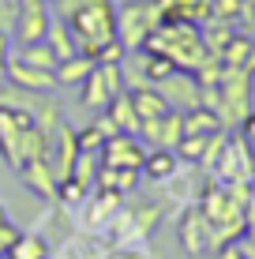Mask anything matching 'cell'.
<instances>
[{
  "label": "cell",
  "instance_id": "6da1fadb",
  "mask_svg": "<svg viewBox=\"0 0 255 259\" xmlns=\"http://www.w3.org/2000/svg\"><path fill=\"white\" fill-rule=\"evenodd\" d=\"M49 12L68 23L79 53L94 57L105 41L117 38V4L113 0H49Z\"/></svg>",
  "mask_w": 255,
  "mask_h": 259
},
{
  "label": "cell",
  "instance_id": "7a4b0ae2",
  "mask_svg": "<svg viewBox=\"0 0 255 259\" xmlns=\"http://www.w3.org/2000/svg\"><path fill=\"white\" fill-rule=\"evenodd\" d=\"M162 23L158 19L154 0H128L117 8V41L124 46V53H143L150 30Z\"/></svg>",
  "mask_w": 255,
  "mask_h": 259
},
{
  "label": "cell",
  "instance_id": "3957f363",
  "mask_svg": "<svg viewBox=\"0 0 255 259\" xmlns=\"http://www.w3.org/2000/svg\"><path fill=\"white\" fill-rule=\"evenodd\" d=\"M251 71L248 68H225L218 79V117L222 124H240L251 113Z\"/></svg>",
  "mask_w": 255,
  "mask_h": 259
},
{
  "label": "cell",
  "instance_id": "277c9868",
  "mask_svg": "<svg viewBox=\"0 0 255 259\" xmlns=\"http://www.w3.org/2000/svg\"><path fill=\"white\" fill-rule=\"evenodd\" d=\"M120 91H124V64H94V71L79 83V105L101 113Z\"/></svg>",
  "mask_w": 255,
  "mask_h": 259
},
{
  "label": "cell",
  "instance_id": "5b68a950",
  "mask_svg": "<svg viewBox=\"0 0 255 259\" xmlns=\"http://www.w3.org/2000/svg\"><path fill=\"white\" fill-rule=\"evenodd\" d=\"M49 0H19L15 4V23H12V46H26V41H41L49 30Z\"/></svg>",
  "mask_w": 255,
  "mask_h": 259
},
{
  "label": "cell",
  "instance_id": "8992f818",
  "mask_svg": "<svg viewBox=\"0 0 255 259\" xmlns=\"http://www.w3.org/2000/svg\"><path fill=\"white\" fill-rule=\"evenodd\" d=\"M158 91H162V98L173 105V109H180V113H188V109H195L199 105V98H203V87H199V79H195V71H169L165 79H158Z\"/></svg>",
  "mask_w": 255,
  "mask_h": 259
},
{
  "label": "cell",
  "instance_id": "52a82bcc",
  "mask_svg": "<svg viewBox=\"0 0 255 259\" xmlns=\"http://www.w3.org/2000/svg\"><path fill=\"white\" fill-rule=\"evenodd\" d=\"M146 147L139 136H128V132H113L109 139L101 143L98 150V162L101 165H124V169H143Z\"/></svg>",
  "mask_w": 255,
  "mask_h": 259
},
{
  "label": "cell",
  "instance_id": "ba28073f",
  "mask_svg": "<svg viewBox=\"0 0 255 259\" xmlns=\"http://www.w3.org/2000/svg\"><path fill=\"white\" fill-rule=\"evenodd\" d=\"M139 139L143 143H158V147H177L184 139V113L180 109H169L162 117H146L139 120Z\"/></svg>",
  "mask_w": 255,
  "mask_h": 259
},
{
  "label": "cell",
  "instance_id": "9c48e42d",
  "mask_svg": "<svg viewBox=\"0 0 255 259\" xmlns=\"http://www.w3.org/2000/svg\"><path fill=\"white\" fill-rule=\"evenodd\" d=\"M34 117L23 109H12V105H0V154H4V162L12 169H19V132L30 128Z\"/></svg>",
  "mask_w": 255,
  "mask_h": 259
},
{
  "label": "cell",
  "instance_id": "30bf717a",
  "mask_svg": "<svg viewBox=\"0 0 255 259\" xmlns=\"http://www.w3.org/2000/svg\"><path fill=\"white\" fill-rule=\"evenodd\" d=\"M251 143L248 139H225L222 158L214 162V173H222V181H248L251 177Z\"/></svg>",
  "mask_w": 255,
  "mask_h": 259
},
{
  "label": "cell",
  "instance_id": "8fae6325",
  "mask_svg": "<svg viewBox=\"0 0 255 259\" xmlns=\"http://www.w3.org/2000/svg\"><path fill=\"white\" fill-rule=\"evenodd\" d=\"M177 229H180V248L188 255L210 252V222L203 218V210H199V207H184Z\"/></svg>",
  "mask_w": 255,
  "mask_h": 259
},
{
  "label": "cell",
  "instance_id": "7c38bea8",
  "mask_svg": "<svg viewBox=\"0 0 255 259\" xmlns=\"http://www.w3.org/2000/svg\"><path fill=\"white\" fill-rule=\"evenodd\" d=\"M210 4L214 0H154L162 23H195V26L210 19Z\"/></svg>",
  "mask_w": 255,
  "mask_h": 259
},
{
  "label": "cell",
  "instance_id": "4fadbf2b",
  "mask_svg": "<svg viewBox=\"0 0 255 259\" xmlns=\"http://www.w3.org/2000/svg\"><path fill=\"white\" fill-rule=\"evenodd\" d=\"M4 83H15L23 91H53L57 87V71H45V68H34V64H23V60L8 57Z\"/></svg>",
  "mask_w": 255,
  "mask_h": 259
},
{
  "label": "cell",
  "instance_id": "5bb4252c",
  "mask_svg": "<svg viewBox=\"0 0 255 259\" xmlns=\"http://www.w3.org/2000/svg\"><path fill=\"white\" fill-rule=\"evenodd\" d=\"M15 173L26 181V188H34L41 195V199H57V173H53V165L45 162V158H34V162H23Z\"/></svg>",
  "mask_w": 255,
  "mask_h": 259
},
{
  "label": "cell",
  "instance_id": "9a60e30c",
  "mask_svg": "<svg viewBox=\"0 0 255 259\" xmlns=\"http://www.w3.org/2000/svg\"><path fill=\"white\" fill-rule=\"evenodd\" d=\"M180 169V158H177V150H169V147H154V150H146V158H143V169L139 173L146 177V181H154V184H162V181H169L173 173Z\"/></svg>",
  "mask_w": 255,
  "mask_h": 259
},
{
  "label": "cell",
  "instance_id": "2e32d148",
  "mask_svg": "<svg viewBox=\"0 0 255 259\" xmlns=\"http://www.w3.org/2000/svg\"><path fill=\"white\" fill-rule=\"evenodd\" d=\"M57 87H79L86 75L94 71V57H86V53H72V57L57 60Z\"/></svg>",
  "mask_w": 255,
  "mask_h": 259
},
{
  "label": "cell",
  "instance_id": "e0dca14e",
  "mask_svg": "<svg viewBox=\"0 0 255 259\" xmlns=\"http://www.w3.org/2000/svg\"><path fill=\"white\" fill-rule=\"evenodd\" d=\"M139 184V169H124V165H98V177H94V188H113L120 195L135 192Z\"/></svg>",
  "mask_w": 255,
  "mask_h": 259
},
{
  "label": "cell",
  "instance_id": "ac0fdd59",
  "mask_svg": "<svg viewBox=\"0 0 255 259\" xmlns=\"http://www.w3.org/2000/svg\"><path fill=\"white\" fill-rule=\"evenodd\" d=\"M105 113H109V120L117 124V132H128V136H139V113H135V105H131L128 91H120L117 98H113V102L105 105Z\"/></svg>",
  "mask_w": 255,
  "mask_h": 259
},
{
  "label": "cell",
  "instance_id": "d6986e66",
  "mask_svg": "<svg viewBox=\"0 0 255 259\" xmlns=\"http://www.w3.org/2000/svg\"><path fill=\"white\" fill-rule=\"evenodd\" d=\"M12 57L15 60H23V64H34V68H45V71H53L57 68V53L49 49V41L41 38V41H26V46H15L12 49Z\"/></svg>",
  "mask_w": 255,
  "mask_h": 259
},
{
  "label": "cell",
  "instance_id": "ffe728a7",
  "mask_svg": "<svg viewBox=\"0 0 255 259\" xmlns=\"http://www.w3.org/2000/svg\"><path fill=\"white\" fill-rule=\"evenodd\" d=\"M218 128H225V124L214 109H207V105H195V109L184 113V136H210V132H218Z\"/></svg>",
  "mask_w": 255,
  "mask_h": 259
},
{
  "label": "cell",
  "instance_id": "44dd1931",
  "mask_svg": "<svg viewBox=\"0 0 255 259\" xmlns=\"http://www.w3.org/2000/svg\"><path fill=\"white\" fill-rule=\"evenodd\" d=\"M128 210V218H131V226H135V233L139 237H150L154 233V226H158V218H162V207H158L154 199H139L135 207H124Z\"/></svg>",
  "mask_w": 255,
  "mask_h": 259
},
{
  "label": "cell",
  "instance_id": "7402d4cb",
  "mask_svg": "<svg viewBox=\"0 0 255 259\" xmlns=\"http://www.w3.org/2000/svg\"><path fill=\"white\" fill-rule=\"evenodd\" d=\"M49 255V244L41 233H19L15 244L4 252V259H45Z\"/></svg>",
  "mask_w": 255,
  "mask_h": 259
},
{
  "label": "cell",
  "instance_id": "603a6c76",
  "mask_svg": "<svg viewBox=\"0 0 255 259\" xmlns=\"http://www.w3.org/2000/svg\"><path fill=\"white\" fill-rule=\"evenodd\" d=\"M251 46H255V41L248 38V34L233 30V38L222 46V53H218V57H222L225 68H244V64H248V57H251Z\"/></svg>",
  "mask_w": 255,
  "mask_h": 259
},
{
  "label": "cell",
  "instance_id": "cb8c5ba5",
  "mask_svg": "<svg viewBox=\"0 0 255 259\" xmlns=\"http://www.w3.org/2000/svg\"><path fill=\"white\" fill-rule=\"evenodd\" d=\"M45 41H49V49L57 53L60 60H64V57H72V53H79V46H75V38H72V30H68V23H64V19H57V15H53V19H49Z\"/></svg>",
  "mask_w": 255,
  "mask_h": 259
},
{
  "label": "cell",
  "instance_id": "d4e9b609",
  "mask_svg": "<svg viewBox=\"0 0 255 259\" xmlns=\"http://www.w3.org/2000/svg\"><path fill=\"white\" fill-rule=\"evenodd\" d=\"M169 71H177V64H173L165 53H150V49H143V79H146V83H158V79H165Z\"/></svg>",
  "mask_w": 255,
  "mask_h": 259
},
{
  "label": "cell",
  "instance_id": "484cf974",
  "mask_svg": "<svg viewBox=\"0 0 255 259\" xmlns=\"http://www.w3.org/2000/svg\"><path fill=\"white\" fill-rule=\"evenodd\" d=\"M98 154H90V150H79L75 154V162H72V173L68 177H75L79 184H86V188H94V177H98Z\"/></svg>",
  "mask_w": 255,
  "mask_h": 259
},
{
  "label": "cell",
  "instance_id": "4316f807",
  "mask_svg": "<svg viewBox=\"0 0 255 259\" xmlns=\"http://www.w3.org/2000/svg\"><path fill=\"white\" fill-rule=\"evenodd\" d=\"M86 195H90V188L79 184L75 177H60V181H57V199L64 203V207H83Z\"/></svg>",
  "mask_w": 255,
  "mask_h": 259
},
{
  "label": "cell",
  "instance_id": "83f0119b",
  "mask_svg": "<svg viewBox=\"0 0 255 259\" xmlns=\"http://www.w3.org/2000/svg\"><path fill=\"white\" fill-rule=\"evenodd\" d=\"M244 12V0H214L210 4V19H225V23H236Z\"/></svg>",
  "mask_w": 255,
  "mask_h": 259
},
{
  "label": "cell",
  "instance_id": "f1b7e54d",
  "mask_svg": "<svg viewBox=\"0 0 255 259\" xmlns=\"http://www.w3.org/2000/svg\"><path fill=\"white\" fill-rule=\"evenodd\" d=\"M124 60H128V53H124V46H120L117 38L105 41V46L94 53V64H124Z\"/></svg>",
  "mask_w": 255,
  "mask_h": 259
},
{
  "label": "cell",
  "instance_id": "f546056e",
  "mask_svg": "<svg viewBox=\"0 0 255 259\" xmlns=\"http://www.w3.org/2000/svg\"><path fill=\"white\" fill-rule=\"evenodd\" d=\"M75 139H79V150H90V154H98L101 143H105V136L98 132V124H86V128H79Z\"/></svg>",
  "mask_w": 255,
  "mask_h": 259
},
{
  "label": "cell",
  "instance_id": "4dcf8cb0",
  "mask_svg": "<svg viewBox=\"0 0 255 259\" xmlns=\"http://www.w3.org/2000/svg\"><path fill=\"white\" fill-rule=\"evenodd\" d=\"M218 259H248V252H244V244L240 240H229V244H222V248H214Z\"/></svg>",
  "mask_w": 255,
  "mask_h": 259
},
{
  "label": "cell",
  "instance_id": "1f68e13d",
  "mask_svg": "<svg viewBox=\"0 0 255 259\" xmlns=\"http://www.w3.org/2000/svg\"><path fill=\"white\" fill-rule=\"evenodd\" d=\"M12 23H15V4L12 0H0V30L12 34Z\"/></svg>",
  "mask_w": 255,
  "mask_h": 259
},
{
  "label": "cell",
  "instance_id": "d6a6232c",
  "mask_svg": "<svg viewBox=\"0 0 255 259\" xmlns=\"http://www.w3.org/2000/svg\"><path fill=\"white\" fill-rule=\"evenodd\" d=\"M244 4H255V0H244Z\"/></svg>",
  "mask_w": 255,
  "mask_h": 259
},
{
  "label": "cell",
  "instance_id": "836d02e7",
  "mask_svg": "<svg viewBox=\"0 0 255 259\" xmlns=\"http://www.w3.org/2000/svg\"><path fill=\"white\" fill-rule=\"evenodd\" d=\"M45 259H53V255H45Z\"/></svg>",
  "mask_w": 255,
  "mask_h": 259
},
{
  "label": "cell",
  "instance_id": "e575fe53",
  "mask_svg": "<svg viewBox=\"0 0 255 259\" xmlns=\"http://www.w3.org/2000/svg\"><path fill=\"white\" fill-rule=\"evenodd\" d=\"M251 26H255V23H251Z\"/></svg>",
  "mask_w": 255,
  "mask_h": 259
}]
</instances>
